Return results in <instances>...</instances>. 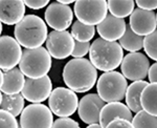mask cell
Here are the masks:
<instances>
[{
	"mask_svg": "<svg viewBox=\"0 0 157 128\" xmlns=\"http://www.w3.org/2000/svg\"><path fill=\"white\" fill-rule=\"evenodd\" d=\"M63 80L70 90L87 93L97 83L98 71L87 59L73 58L64 66Z\"/></svg>",
	"mask_w": 157,
	"mask_h": 128,
	"instance_id": "1",
	"label": "cell"
},
{
	"mask_svg": "<svg viewBox=\"0 0 157 128\" xmlns=\"http://www.w3.org/2000/svg\"><path fill=\"white\" fill-rule=\"evenodd\" d=\"M124 58V50L117 42L106 41L98 38L90 44V63L97 70L102 71H112L121 65Z\"/></svg>",
	"mask_w": 157,
	"mask_h": 128,
	"instance_id": "2",
	"label": "cell"
},
{
	"mask_svg": "<svg viewBox=\"0 0 157 128\" xmlns=\"http://www.w3.org/2000/svg\"><path fill=\"white\" fill-rule=\"evenodd\" d=\"M15 39L20 46L25 48L41 47L47 39V26L42 18L37 15H27L15 25Z\"/></svg>",
	"mask_w": 157,
	"mask_h": 128,
	"instance_id": "3",
	"label": "cell"
},
{
	"mask_svg": "<svg viewBox=\"0 0 157 128\" xmlns=\"http://www.w3.org/2000/svg\"><path fill=\"white\" fill-rule=\"evenodd\" d=\"M52 68V57L44 47L25 48L22 50L19 70L29 79H39L47 76Z\"/></svg>",
	"mask_w": 157,
	"mask_h": 128,
	"instance_id": "4",
	"label": "cell"
},
{
	"mask_svg": "<svg viewBox=\"0 0 157 128\" xmlns=\"http://www.w3.org/2000/svg\"><path fill=\"white\" fill-rule=\"evenodd\" d=\"M128 87L127 79L118 71H107L98 78L97 83L98 96L104 102H121L125 99Z\"/></svg>",
	"mask_w": 157,
	"mask_h": 128,
	"instance_id": "5",
	"label": "cell"
},
{
	"mask_svg": "<svg viewBox=\"0 0 157 128\" xmlns=\"http://www.w3.org/2000/svg\"><path fill=\"white\" fill-rule=\"evenodd\" d=\"M73 12L78 21L86 25L100 24L108 14L106 0H78L75 2Z\"/></svg>",
	"mask_w": 157,
	"mask_h": 128,
	"instance_id": "6",
	"label": "cell"
},
{
	"mask_svg": "<svg viewBox=\"0 0 157 128\" xmlns=\"http://www.w3.org/2000/svg\"><path fill=\"white\" fill-rule=\"evenodd\" d=\"M78 98L75 91L69 88L57 87L52 91L48 98L50 111L60 118L72 116L78 109Z\"/></svg>",
	"mask_w": 157,
	"mask_h": 128,
	"instance_id": "7",
	"label": "cell"
},
{
	"mask_svg": "<svg viewBox=\"0 0 157 128\" xmlns=\"http://www.w3.org/2000/svg\"><path fill=\"white\" fill-rule=\"evenodd\" d=\"M19 124L21 128H52L54 116L46 105L32 103L22 110Z\"/></svg>",
	"mask_w": 157,
	"mask_h": 128,
	"instance_id": "8",
	"label": "cell"
},
{
	"mask_svg": "<svg viewBox=\"0 0 157 128\" xmlns=\"http://www.w3.org/2000/svg\"><path fill=\"white\" fill-rule=\"evenodd\" d=\"M150 61L143 53H130L123 58L121 63V75L127 80L140 81L148 75Z\"/></svg>",
	"mask_w": 157,
	"mask_h": 128,
	"instance_id": "9",
	"label": "cell"
},
{
	"mask_svg": "<svg viewBox=\"0 0 157 128\" xmlns=\"http://www.w3.org/2000/svg\"><path fill=\"white\" fill-rule=\"evenodd\" d=\"M45 43L50 57L58 60H63L71 56L75 47V39L67 30H52L47 35Z\"/></svg>",
	"mask_w": 157,
	"mask_h": 128,
	"instance_id": "10",
	"label": "cell"
},
{
	"mask_svg": "<svg viewBox=\"0 0 157 128\" xmlns=\"http://www.w3.org/2000/svg\"><path fill=\"white\" fill-rule=\"evenodd\" d=\"M52 91V80L48 76H44L39 79H25L21 94L26 101L33 104H38L48 99Z\"/></svg>",
	"mask_w": 157,
	"mask_h": 128,
	"instance_id": "11",
	"label": "cell"
},
{
	"mask_svg": "<svg viewBox=\"0 0 157 128\" xmlns=\"http://www.w3.org/2000/svg\"><path fill=\"white\" fill-rule=\"evenodd\" d=\"M73 13L69 6L61 4L58 1L52 2L45 11V21L47 25L58 32L66 30L71 25Z\"/></svg>",
	"mask_w": 157,
	"mask_h": 128,
	"instance_id": "12",
	"label": "cell"
},
{
	"mask_svg": "<svg viewBox=\"0 0 157 128\" xmlns=\"http://www.w3.org/2000/svg\"><path fill=\"white\" fill-rule=\"evenodd\" d=\"M22 56L20 44L11 36L0 37V70H10L19 64Z\"/></svg>",
	"mask_w": 157,
	"mask_h": 128,
	"instance_id": "13",
	"label": "cell"
},
{
	"mask_svg": "<svg viewBox=\"0 0 157 128\" xmlns=\"http://www.w3.org/2000/svg\"><path fill=\"white\" fill-rule=\"evenodd\" d=\"M104 106L105 102L98 94H88L78 101V117L86 124H97L100 121V114Z\"/></svg>",
	"mask_w": 157,
	"mask_h": 128,
	"instance_id": "14",
	"label": "cell"
},
{
	"mask_svg": "<svg viewBox=\"0 0 157 128\" xmlns=\"http://www.w3.org/2000/svg\"><path fill=\"white\" fill-rule=\"evenodd\" d=\"M157 18L153 11H145L141 9H134L130 15L129 26L134 34L138 36H148L156 30Z\"/></svg>",
	"mask_w": 157,
	"mask_h": 128,
	"instance_id": "15",
	"label": "cell"
},
{
	"mask_svg": "<svg viewBox=\"0 0 157 128\" xmlns=\"http://www.w3.org/2000/svg\"><path fill=\"white\" fill-rule=\"evenodd\" d=\"M126 21L125 19L116 18L110 14H107L105 19L98 24L97 30L100 35V38L106 40L115 42L116 40H120L121 36L125 34L126 30Z\"/></svg>",
	"mask_w": 157,
	"mask_h": 128,
	"instance_id": "16",
	"label": "cell"
},
{
	"mask_svg": "<svg viewBox=\"0 0 157 128\" xmlns=\"http://www.w3.org/2000/svg\"><path fill=\"white\" fill-rule=\"evenodd\" d=\"M25 16V6L22 0H0V22L14 25Z\"/></svg>",
	"mask_w": 157,
	"mask_h": 128,
	"instance_id": "17",
	"label": "cell"
},
{
	"mask_svg": "<svg viewBox=\"0 0 157 128\" xmlns=\"http://www.w3.org/2000/svg\"><path fill=\"white\" fill-rule=\"evenodd\" d=\"M132 118V112L126 104L121 102H110V103L105 104V106L101 110L98 124L102 128H105L114 119H125L131 122Z\"/></svg>",
	"mask_w": 157,
	"mask_h": 128,
	"instance_id": "18",
	"label": "cell"
},
{
	"mask_svg": "<svg viewBox=\"0 0 157 128\" xmlns=\"http://www.w3.org/2000/svg\"><path fill=\"white\" fill-rule=\"evenodd\" d=\"M25 78L19 68L6 70L3 73V83L1 86V93L6 94H20L24 86Z\"/></svg>",
	"mask_w": 157,
	"mask_h": 128,
	"instance_id": "19",
	"label": "cell"
},
{
	"mask_svg": "<svg viewBox=\"0 0 157 128\" xmlns=\"http://www.w3.org/2000/svg\"><path fill=\"white\" fill-rule=\"evenodd\" d=\"M148 85V82L145 80L134 81L127 87L126 90V104L127 107L131 110V112H138L141 109L140 105V94L143 89Z\"/></svg>",
	"mask_w": 157,
	"mask_h": 128,
	"instance_id": "20",
	"label": "cell"
},
{
	"mask_svg": "<svg viewBox=\"0 0 157 128\" xmlns=\"http://www.w3.org/2000/svg\"><path fill=\"white\" fill-rule=\"evenodd\" d=\"M156 93L157 85L156 83H148V85L143 89L140 94V105L143 110L148 112L149 114L156 116Z\"/></svg>",
	"mask_w": 157,
	"mask_h": 128,
	"instance_id": "21",
	"label": "cell"
},
{
	"mask_svg": "<svg viewBox=\"0 0 157 128\" xmlns=\"http://www.w3.org/2000/svg\"><path fill=\"white\" fill-rule=\"evenodd\" d=\"M0 109L6 110L13 114L15 118L21 114L24 109V98L21 94H2V101L0 105Z\"/></svg>",
	"mask_w": 157,
	"mask_h": 128,
	"instance_id": "22",
	"label": "cell"
},
{
	"mask_svg": "<svg viewBox=\"0 0 157 128\" xmlns=\"http://www.w3.org/2000/svg\"><path fill=\"white\" fill-rule=\"evenodd\" d=\"M135 2L133 0H109L107 1V9L110 15L116 18H124L130 16L134 11Z\"/></svg>",
	"mask_w": 157,
	"mask_h": 128,
	"instance_id": "23",
	"label": "cell"
},
{
	"mask_svg": "<svg viewBox=\"0 0 157 128\" xmlns=\"http://www.w3.org/2000/svg\"><path fill=\"white\" fill-rule=\"evenodd\" d=\"M143 42H144V38L141 36L134 34L132 30H131L129 24H127L126 25L125 34L121 36L118 44L121 45V48L128 50V52L136 53L143 48Z\"/></svg>",
	"mask_w": 157,
	"mask_h": 128,
	"instance_id": "24",
	"label": "cell"
},
{
	"mask_svg": "<svg viewBox=\"0 0 157 128\" xmlns=\"http://www.w3.org/2000/svg\"><path fill=\"white\" fill-rule=\"evenodd\" d=\"M71 37L78 42H89L94 37L95 29L91 25H86L80 21H75L71 25Z\"/></svg>",
	"mask_w": 157,
	"mask_h": 128,
	"instance_id": "25",
	"label": "cell"
},
{
	"mask_svg": "<svg viewBox=\"0 0 157 128\" xmlns=\"http://www.w3.org/2000/svg\"><path fill=\"white\" fill-rule=\"evenodd\" d=\"M131 123L134 128H157L156 116L149 114L143 109L136 112L135 116L132 118Z\"/></svg>",
	"mask_w": 157,
	"mask_h": 128,
	"instance_id": "26",
	"label": "cell"
},
{
	"mask_svg": "<svg viewBox=\"0 0 157 128\" xmlns=\"http://www.w3.org/2000/svg\"><path fill=\"white\" fill-rule=\"evenodd\" d=\"M156 41H157V33L156 30L153 32L152 34L146 36L144 38L143 47L145 50L146 54L148 55L149 58L152 60H157V48H156Z\"/></svg>",
	"mask_w": 157,
	"mask_h": 128,
	"instance_id": "27",
	"label": "cell"
},
{
	"mask_svg": "<svg viewBox=\"0 0 157 128\" xmlns=\"http://www.w3.org/2000/svg\"><path fill=\"white\" fill-rule=\"evenodd\" d=\"M19 123L10 112L0 109V128H18Z\"/></svg>",
	"mask_w": 157,
	"mask_h": 128,
	"instance_id": "28",
	"label": "cell"
},
{
	"mask_svg": "<svg viewBox=\"0 0 157 128\" xmlns=\"http://www.w3.org/2000/svg\"><path fill=\"white\" fill-rule=\"evenodd\" d=\"M90 43L89 42H78L75 40V47H73L71 56L73 58H83L89 53Z\"/></svg>",
	"mask_w": 157,
	"mask_h": 128,
	"instance_id": "29",
	"label": "cell"
},
{
	"mask_svg": "<svg viewBox=\"0 0 157 128\" xmlns=\"http://www.w3.org/2000/svg\"><path fill=\"white\" fill-rule=\"evenodd\" d=\"M52 128H81L77 121L70 118H59L54 121Z\"/></svg>",
	"mask_w": 157,
	"mask_h": 128,
	"instance_id": "30",
	"label": "cell"
},
{
	"mask_svg": "<svg viewBox=\"0 0 157 128\" xmlns=\"http://www.w3.org/2000/svg\"><path fill=\"white\" fill-rule=\"evenodd\" d=\"M135 4L138 6V9L145 10V11H153L157 7L156 0H137L135 1Z\"/></svg>",
	"mask_w": 157,
	"mask_h": 128,
	"instance_id": "31",
	"label": "cell"
},
{
	"mask_svg": "<svg viewBox=\"0 0 157 128\" xmlns=\"http://www.w3.org/2000/svg\"><path fill=\"white\" fill-rule=\"evenodd\" d=\"M105 128H134L132 123L125 119H114L112 120Z\"/></svg>",
	"mask_w": 157,
	"mask_h": 128,
	"instance_id": "32",
	"label": "cell"
},
{
	"mask_svg": "<svg viewBox=\"0 0 157 128\" xmlns=\"http://www.w3.org/2000/svg\"><path fill=\"white\" fill-rule=\"evenodd\" d=\"M24 6L32 10H40L49 4L48 0H24Z\"/></svg>",
	"mask_w": 157,
	"mask_h": 128,
	"instance_id": "33",
	"label": "cell"
},
{
	"mask_svg": "<svg viewBox=\"0 0 157 128\" xmlns=\"http://www.w3.org/2000/svg\"><path fill=\"white\" fill-rule=\"evenodd\" d=\"M147 77L149 78L150 83H156V81H157V64L156 63H154L153 65H150Z\"/></svg>",
	"mask_w": 157,
	"mask_h": 128,
	"instance_id": "34",
	"label": "cell"
},
{
	"mask_svg": "<svg viewBox=\"0 0 157 128\" xmlns=\"http://www.w3.org/2000/svg\"><path fill=\"white\" fill-rule=\"evenodd\" d=\"M58 2L61 4H64V6H68V4L73 3V2H75V1H73V0H58Z\"/></svg>",
	"mask_w": 157,
	"mask_h": 128,
	"instance_id": "35",
	"label": "cell"
},
{
	"mask_svg": "<svg viewBox=\"0 0 157 128\" xmlns=\"http://www.w3.org/2000/svg\"><path fill=\"white\" fill-rule=\"evenodd\" d=\"M87 128H102L101 127V125L97 123V124H90L89 126H87Z\"/></svg>",
	"mask_w": 157,
	"mask_h": 128,
	"instance_id": "36",
	"label": "cell"
},
{
	"mask_svg": "<svg viewBox=\"0 0 157 128\" xmlns=\"http://www.w3.org/2000/svg\"><path fill=\"white\" fill-rule=\"evenodd\" d=\"M2 83H3V73H2L1 70H0V89H1Z\"/></svg>",
	"mask_w": 157,
	"mask_h": 128,
	"instance_id": "37",
	"label": "cell"
},
{
	"mask_svg": "<svg viewBox=\"0 0 157 128\" xmlns=\"http://www.w3.org/2000/svg\"><path fill=\"white\" fill-rule=\"evenodd\" d=\"M1 33H2V23L0 22V35H1Z\"/></svg>",
	"mask_w": 157,
	"mask_h": 128,
	"instance_id": "38",
	"label": "cell"
},
{
	"mask_svg": "<svg viewBox=\"0 0 157 128\" xmlns=\"http://www.w3.org/2000/svg\"><path fill=\"white\" fill-rule=\"evenodd\" d=\"M1 101H2V94H1V91H0V105H1Z\"/></svg>",
	"mask_w": 157,
	"mask_h": 128,
	"instance_id": "39",
	"label": "cell"
},
{
	"mask_svg": "<svg viewBox=\"0 0 157 128\" xmlns=\"http://www.w3.org/2000/svg\"><path fill=\"white\" fill-rule=\"evenodd\" d=\"M18 128H21V126H20V124L18 125Z\"/></svg>",
	"mask_w": 157,
	"mask_h": 128,
	"instance_id": "40",
	"label": "cell"
}]
</instances>
